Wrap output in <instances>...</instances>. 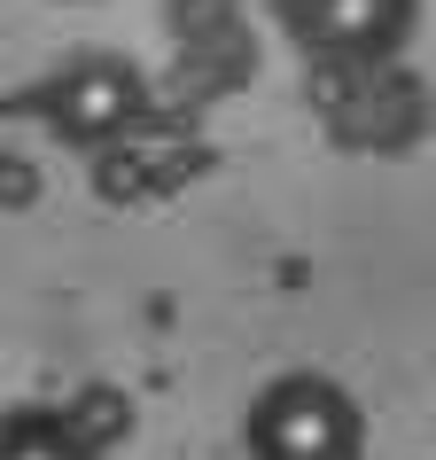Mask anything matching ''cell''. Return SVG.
<instances>
[{"mask_svg": "<svg viewBox=\"0 0 436 460\" xmlns=\"http://www.w3.org/2000/svg\"><path fill=\"white\" fill-rule=\"evenodd\" d=\"M24 110H39V118L63 133V141H109V133H125L133 125V110H141V71L125 63V55H71L55 78H39L24 94Z\"/></svg>", "mask_w": 436, "mask_h": 460, "instance_id": "3957f363", "label": "cell"}, {"mask_svg": "<svg viewBox=\"0 0 436 460\" xmlns=\"http://www.w3.org/2000/svg\"><path fill=\"white\" fill-rule=\"evenodd\" d=\"M0 460H86V445L63 413H16L0 421Z\"/></svg>", "mask_w": 436, "mask_h": 460, "instance_id": "277c9868", "label": "cell"}, {"mask_svg": "<svg viewBox=\"0 0 436 460\" xmlns=\"http://www.w3.org/2000/svg\"><path fill=\"white\" fill-rule=\"evenodd\" d=\"M242 453L249 460H366V413L343 383L296 367L249 398Z\"/></svg>", "mask_w": 436, "mask_h": 460, "instance_id": "6da1fadb", "label": "cell"}, {"mask_svg": "<svg viewBox=\"0 0 436 460\" xmlns=\"http://www.w3.org/2000/svg\"><path fill=\"white\" fill-rule=\"evenodd\" d=\"M273 24L319 63H382L413 40L421 0H273Z\"/></svg>", "mask_w": 436, "mask_h": 460, "instance_id": "7a4b0ae2", "label": "cell"}]
</instances>
